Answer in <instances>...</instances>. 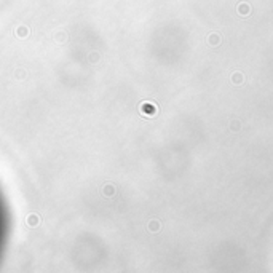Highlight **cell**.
<instances>
[{
	"mask_svg": "<svg viewBox=\"0 0 273 273\" xmlns=\"http://www.w3.org/2000/svg\"><path fill=\"white\" fill-rule=\"evenodd\" d=\"M7 235H8V212L2 200V195H0V254H2L3 244L7 241Z\"/></svg>",
	"mask_w": 273,
	"mask_h": 273,
	"instance_id": "1",
	"label": "cell"
}]
</instances>
